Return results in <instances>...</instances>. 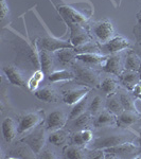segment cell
I'll use <instances>...</instances> for the list:
<instances>
[{"label": "cell", "instance_id": "6da1fadb", "mask_svg": "<svg viewBox=\"0 0 141 159\" xmlns=\"http://www.w3.org/2000/svg\"><path fill=\"white\" fill-rule=\"evenodd\" d=\"M73 70L75 73L76 79H79L81 82L86 84V86L89 87H99L101 82H100L99 75L93 69L89 67V65L83 64L81 61H76L73 64Z\"/></svg>", "mask_w": 141, "mask_h": 159}, {"label": "cell", "instance_id": "7a4b0ae2", "mask_svg": "<svg viewBox=\"0 0 141 159\" xmlns=\"http://www.w3.org/2000/svg\"><path fill=\"white\" fill-rule=\"evenodd\" d=\"M130 141V137L127 135H111V136H105V137H100L97 139L92 140L89 143V147L91 148H105L116 147V145L122 144L124 142Z\"/></svg>", "mask_w": 141, "mask_h": 159}, {"label": "cell", "instance_id": "3957f363", "mask_svg": "<svg viewBox=\"0 0 141 159\" xmlns=\"http://www.w3.org/2000/svg\"><path fill=\"white\" fill-rule=\"evenodd\" d=\"M67 25L70 28V43H72L74 48H78L84 43L91 42L90 36L88 32L85 29V25L76 22H67Z\"/></svg>", "mask_w": 141, "mask_h": 159}, {"label": "cell", "instance_id": "277c9868", "mask_svg": "<svg viewBox=\"0 0 141 159\" xmlns=\"http://www.w3.org/2000/svg\"><path fill=\"white\" fill-rule=\"evenodd\" d=\"M43 112L42 111H32L28 112L20 117L18 121V135L29 132L30 129L38 126L42 123Z\"/></svg>", "mask_w": 141, "mask_h": 159}, {"label": "cell", "instance_id": "5b68a950", "mask_svg": "<svg viewBox=\"0 0 141 159\" xmlns=\"http://www.w3.org/2000/svg\"><path fill=\"white\" fill-rule=\"evenodd\" d=\"M24 142L31 148V150L34 152L36 156L39 155V153L45 148L46 144V136H45V129L40 126L39 129H36L32 134L25 138Z\"/></svg>", "mask_w": 141, "mask_h": 159}, {"label": "cell", "instance_id": "8992f818", "mask_svg": "<svg viewBox=\"0 0 141 159\" xmlns=\"http://www.w3.org/2000/svg\"><path fill=\"white\" fill-rule=\"evenodd\" d=\"M130 46V42L127 38L123 36H115L107 43H101L100 45V49H101V51H103L104 53H106V55H111L127 49Z\"/></svg>", "mask_w": 141, "mask_h": 159}, {"label": "cell", "instance_id": "52a82bcc", "mask_svg": "<svg viewBox=\"0 0 141 159\" xmlns=\"http://www.w3.org/2000/svg\"><path fill=\"white\" fill-rule=\"evenodd\" d=\"M93 33L96 37L102 43H107L111 40L112 37H115V28L111 21L109 20H102L94 25Z\"/></svg>", "mask_w": 141, "mask_h": 159}, {"label": "cell", "instance_id": "ba28073f", "mask_svg": "<svg viewBox=\"0 0 141 159\" xmlns=\"http://www.w3.org/2000/svg\"><path fill=\"white\" fill-rule=\"evenodd\" d=\"M102 69H103L104 72L119 76L120 74L123 72V70L125 69L124 63H123V60H122V55L119 54V53H115V54L108 55V57L105 61Z\"/></svg>", "mask_w": 141, "mask_h": 159}, {"label": "cell", "instance_id": "9c48e42d", "mask_svg": "<svg viewBox=\"0 0 141 159\" xmlns=\"http://www.w3.org/2000/svg\"><path fill=\"white\" fill-rule=\"evenodd\" d=\"M68 121V118L66 114L61 109H55L51 111L46 118V124H47V129L54 132V130L63 129Z\"/></svg>", "mask_w": 141, "mask_h": 159}, {"label": "cell", "instance_id": "30bf717a", "mask_svg": "<svg viewBox=\"0 0 141 159\" xmlns=\"http://www.w3.org/2000/svg\"><path fill=\"white\" fill-rule=\"evenodd\" d=\"M58 12H61V18L67 22H76V24H81L85 25L88 21V17L85 16L84 14H82L79 11H76L75 9L68 6H64L58 7Z\"/></svg>", "mask_w": 141, "mask_h": 159}, {"label": "cell", "instance_id": "8fae6325", "mask_svg": "<svg viewBox=\"0 0 141 159\" xmlns=\"http://www.w3.org/2000/svg\"><path fill=\"white\" fill-rule=\"evenodd\" d=\"M39 46L42 47V49L48 50V51H50V52H55V51L63 49V48H74L72 46V43H70V39L61 40L52 36L40 38Z\"/></svg>", "mask_w": 141, "mask_h": 159}, {"label": "cell", "instance_id": "7c38bea8", "mask_svg": "<svg viewBox=\"0 0 141 159\" xmlns=\"http://www.w3.org/2000/svg\"><path fill=\"white\" fill-rule=\"evenodd\" d=\"M138 151V148L136 147V144H134L130 141L124 142L122 144L116 145V147L105 148L104 152L106 154H109L111 156H118V157H129L130 155H134L136 152Z\"/></svg>", "mask_w": 141, "mask_h": 159}, {"label": "cell", "instance_id": "4fadbf2b", "mask_svg": "<svg viewBox=\"0 0 141 159\" xmlns=\"http://www.w3.org/2000/svg\"><path fill=\"white\" fill-rule=\"evenodd\" d=\"M2 71H3V73L6 74L7 81L10 82L11 85H15V86H18V87L27 86V83H25V78H24V74L21 73V71H20L17 67L7 65L2 68Z\"/></svg>", "mask_w": 141, "mask_h": 159}, {"label": "cell", "instance_id": "5bb4252c", "mask_svg": "<svg viewBox=\"0 0 141 159\" xmlns=\"http://www.w3.org/2000/svg\"><path fill=\"white\" fill-rule=\"evenodd\" d=\"M90 90H91V87L89 86L82 87V88H78V89H71V90L66 91L64 93L63 101L67 105H72L73 106L74 104H76L81 100H83L85 97H87V94L90 92Z\"/></svg>", "mask_w": 141, "mask_h": 159}, {"label": "cell", "instance_id": "9a60e30c", "mask_svg": "<svg viewBox=\"0 0 141 159\" xmlns=\"http://www.w3.org/2000/svg\"><path fill=\"white\" fill-rule=\"evenodd\" d=\"M118 78H119L120 84L123 85V87H125L127 90H130V91H132L133 89H134V87L141 81V75H140L139 71L126 70V69H124L123 72L120 74Z\"/></svg>", "mask_w": 141, "mask_h": 159}, {"label": "cell", "instance_id": "2e32d148", "mask_svg": "<svg viewBox=\"0 0 141 159\" xmlns=\"http://www.w3.org/2000/svg\"><path fill=\"white\" fill-rule=\"evenodd\" d=\"M1 129H2V136H3L4 140L7 143L12 142L15 139V137L18 135V125L16 124V122L14 121L13 118L7 117L2 121Z\"/></svg>", "mask_w": 141, "mask_h": 159}, {"label": "cell", "instance_id": "e0dca14e", "mask_svg": "<svg viewBox=\"0 0 141 159\" xmlns=\"http://www.w3.org/2000/svg\"><path fill=\"white\" fill-rule=\"evenodd\" d=\"M107 57H108V55L101 54V53H80V54H76L75 60L83 64H86V65L91 66L104 64Z\"/></svg>", "mask_w": 141, "mask_h": 159}, {"label": "cell", "instance_id": "ac0fdd59", "mask_svg": "<svg viewBox=\"0 0 141 159\" xmlns=\"http://www.w3.org/2000/svg\"><path fill=\"white\" fill-rule=\"evenodd\" d=\"M38 63L40 65V69L45 72L46 75L51 73V69L53 66V56L48 50L42 49L38 53Z\"/></svg>", "mask_w": 141, "mask_h": 159}, {"label": "cell", "instance_id": "d6986e66", "mask_svg": "<svg viewBox=\"0 0 141 159\" xmlns=\"http://www.w3.org/2000/svg\"><path fill=\"white\" fill-rule=\"evenodd\" d=\"M75 73L68 69H61V70L52 71L49 75H48V80L52 83H56V82H63V81H71L74 80Z\"/></svg>", "mask_w": 141, "mask_h": 159}, {"label": "cell", "instance_id": "ffe728a7", "mask_svg": "<svg viewBox=\"0 0 141 159\" xmlns=\"http://www.w3.org/2000/svg\"><path fill=\"white\" fill-rule=\"evenodd\" d=\"M63 155L65 158H69V159L87 158V152L84 148H82V145H78V144L66 147L63 151Z\"/></svg>", "mask_w": 141, "mask_h": 159}, {"label": "cell", "instance_id": "44dd1931", "mask_svg": "<svg viewBox=\"0 0 141 159\" xmlns=\"http://www.w3.org/2000/svg\"><path fill=\"white\" fill-rule=\"evenodd\" d=\"M55 57L57 61L63 65H67V64L72 63L73 60H75L76 53L74 48H63L57 51H55Z\"/></svg>", "mask_w": 141, "mask_h": 159}, {"label": "cell", "instance_id": "7402d4cb", "mask_svg": "<svg viewBox=\"0 0 141 159\" xmlns=\"http://www.w3.org/2000/svg\"><path fill=\"white\" fill-rule=\"evenodd\" d=\"M34 96L38 100L46 102V103H52L57 99L56 92L52 87H43V88L37 89L36 91H34Z\"/></svg>", "mask_w": 141, "mask_h": 159}, {"label": "cell", "instance_id": "603a6c76", "mask_svg": "<svg viewBox=\"0 0 141 159\" xmlns=\"http://www.w3.org/2000/svg\"><path fill=\"white\" fill-rule=\"evenodd\" d=\"M138 115L139 114H137V112L124 110L122 114L117 116V124L119 126H123V127L132 126L133 124H135L138 121Z\"/></svg>", "mask_w": 141, "mask_h": 159}, {"label": "cell", "instance_id": "cb8c5ba5", "mask_svg": "<svg viewBox=\"0 0 141 159\" xmlns=\"http://www.w3.org/2000/svg\"><path fill=\"white\" fill-rule=\"evenodd\" d=\"M106 108L108 111H111V114L116 115V116H119L120 114L124 111V107L122 105L120 97H117L115 94L108 96L106 101Z\"/></svg>", "mask_w": 141, "mask_h": 159}, {"label": "cell", "instance_id": "d4e9b609", "mask_svg": "<svg viewBox=\"0 0 141 159\" xmlns=\"http://www.w3.org/2000/svg\"><path fill=\"white\" fill-rule=\"evenodd\" d=\"M117 123V116L111 114V111H103L99 114L97 119L94 120L93 125L96 127H103L107 126V125H111Z\"/></svg>", "mask_w": 141, "mask_h": 159}, {"label": "cell", "instance_id": "484cf974", "mask_svg": "<svg viewBox=\"0 0 141 159\" xmlns=\"http://www.w3.org/2000/svg\"><path fill=\"white\" fill-rule=\"evenodd\" d=\"M124 68L126 70H133V71H139L141 68V58L138 54L135 52L130 51L126 55L124 61Z\"/></svg>", "mask_w": 141, "mask_h": 159}, {"label": "cell", "instance_id": "4316f807", "mask_svg": "<svg viewBox=\"0 0 141 159\" xmlns=\"http://www.w3.org/2000/svg\"><path fill=\"white\" fill-rule=\"evenodd\" d=\"M93 140V134L90 129H81L80 132L75 133L73 135V142L74 144L78 145H84V144H89L91 141Z\"/></svg>", "mask_w": 141, "mask_h": 159}, {"label": "cell", "instance_id": "83f0119b", "mask_svg": "<svg viewBox=\"0 0 141 159\" xmlns=\"http://www.w3.org/2000/svg\"><path fill=\"white\" fill-rule=\"evenodd\" d=\"M68 138V133L66 130H64L63 129H57L52 132L51 134L48 136V141L51 144L55 145V147H60L66 143Z\"/></svg>", "mask_w": 141, "mask_h": 159}, {"label": "cell", "instance_id": "f1b7e54d", "mask_svg": "<svg viewBox=\"0 0 141 159\" xmlns=\"http://www.w3.org/2000/svg\"><path fill=\"white\" fill-rule=\"evenodd\" d=\"M118 82L115 81L114 79L111 78H106L104 79L103 81L101 82V84H100V88H101V90L105 92V93L107 94V96H111V94H115L118 89Z\"/></svg>", "mask_w": 141, "mask_h": 159}, {"label": "cell", "instance_id": "f546056e", "mask_svg": "<svg viewBox=\"0 0 141 159\" xmlns=\"http://www.w3.org/2000/svg\"><path fill=\"white\" fill-rule=\"evenodd\" d=\"M87 107V97H85L83 100H81L80 102H78L76 104L73 105L72 109H71L70 114H69L68 120L73 121L74 119H76L78 117H80L81 115H83L86 110Z\"/></svg>", "mask_w": 141, "mask_h": 159}, {"label": "cell", "instance_id": "4dcf8cb0", "mask_svg": "<svg viewBox=\"0 0 141 159\" xmlns=\"http://www.w3.org/2000/svg\"><path fill=\"white\" fill-rule=\"evenodd\" d=\"M10 155H12L11 157L13 158H32L36 156L28 144H25V147H19L15 150H12L10 152Z\"/></svg>", "mask_w": 141, "mask_h": 159}, {"label": "cell", "instance_id": "1f68e13d", "mask_svg": "<svg viewBox=\"0 0 141 159\" xmlns=\"http://www.w3.org/2000/svg\"><path fill=\"white\" fill-rule=\"evenodd\" d=\"M90 116H91V114H86V112H84L83 115H81L80 117H78L76 119L73 120L71 126L76 129H84L87 125H88L89 121H90V118H91Z\"/></svg>", "mask_w": 141, "mask_h": 159}, {"label": "cell", "instance_id": "d6a6232c", "mask_svg": "<svg viewBox=\"0 0 141 159\" xmlns=\"http://www.w3.org/2000/svg\"><path fill=\"white\" fill-rule=\"evenodd\" d=\"M119 97H120V100H121V102H122L123 107H124V110H126V111H133V112H137V114H139V112H138V110H137V108H136V105L134 103V101H133L132 98H130L129 94L121 93Z\"/></svg>", "mask_w": 141, "mask_h": 159}, {"label": "cell", "instance_id": "836d02e7", "mask_svg": "<svg viewBox=\"0 0 141 159\" xmlns=\"http://www.w3.org/2000/svg\"><path fill=\"white\" fill-rule=\"evenodd\" d=\"M102 98L101 97H99V96H97V97H94L93 100L90 102V104H89V107H88V109H89V112H90L91 115H97L98 112L101 110L102 108Z\"/></svg>", "mask_w": 141, "mask_h": 159}, {"label": "cell", "instance_id": "e575fe53", "mask_svg": "<svg viewBox=\"0 0 141 159\" xmlns=\"http://www.w3.org/2000/svg\"><path fill=\"white\" fill-rule=\"evenodd\" d=\"M105 153L104 150L101 148H92L91 151L87 152V158H94V159H102L105 157Z\"/></svg>", "mask_w": 141, "mask_h": 159}, {"label": "cell", "instance_id": "d590c367", "mask_svg": "<svg viewBox=\"0 0 141 159\" xmlns=\"http://www.w3.org/2000/svg\"><path fill=\"white\" fill-rule=\"evenodd\" d=\"M37 157L38 158H43V159H55V158H57V156L55 155V153L53 152L52 150L46 148L39 153V155H38Z\"/></svg>", "mask_w": 141, "mask_h": 159}, {"label": "cell", "instance_id": "8d00e7d4", "mask_svg": "<svg viewBox=\"0 0 141 159\" xmlns=\"http://www.w3.org/2000/svg\"><path fill=\"white\" fill-rule=\"evenodd\" d=\"M0 14H1V20L7 18V16L10 14L9 4L7 3L6 0H0Z\"/></svg>", "mask_w": 141, "mask_h": 159}, {"label": "cell", "instance_id": "74e56055", "mask_svg": "<svg viewBox=\"0 0 141 159\" xmlns=\"http://www.w3.org/2000/svg\"><path fill=\"white\" fill-rule=\"evenodd\" d=\"M39 83L40 82L38 81L37 79H35L34 76H31L30 80L28 81V83H27V87L29 88V90L30 91H32V92H34V91H36L37 90V87L38 85H39Z\"/></svg>", "mask_w": 141, "mask_h": 159}, {"label": "cell", "instance_id": "f35d334b", "mask_svg": "<svg viewBox=\"0 0 141 159\" xmlns=\"http://www.w3.org/2000/svg\"><path fill=\"white\" fill-rule=\"evenodd\" d=\"M132 91H133V93H134V96H135V97L139 96V94L141 93V84H140V82L134 87V89H133Z\"/></svg>", "mask_w": 141, "mask_h": 159}, {"label": "cell", "instance_id": "ab89813d", "mask_svg": "<svg viewBox=\"0 0 141 159\" xmlns=\"http://www.w3.org/2000/svg\"><path fill=\"white\" fill-rule=\"evenodd\" d=\"M136 98H137V99H139V100H141V93L139 94V96H137V97H136Z\"/></svg>", "mask_w": 141, "mask_h": 159}]
</instances>
